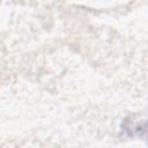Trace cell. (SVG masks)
Returning a JSON list of instances; mask_svg holds the SVG:
<instances>
[{
  "label": "cell",
  "instance_id": "cell-1",
  "mask_svg": "<svg viewBox=\"0 0 148 148\" xmlns=\"http://www.w3.org/2000/svg\"><path fill=\"white\" fill-rule=\"evenodd\" d=\"M134 131L136 132V135L148 140V120H146V121L141 123L140 125H138Z\"/></svg>",
  "mask_w": 148,
  "mask_h": 148
}]
</instances>
